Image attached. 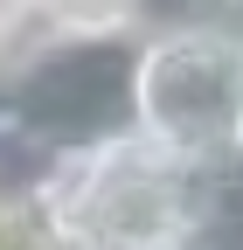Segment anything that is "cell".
<instances>
[{
  "mask_svg": "<svg viewBox=\"0 0 243 250\" xmlns=\"http://www.w3.org/2000/svg\"><path fill=\"white\" fill-rule=\"evenodd\" d=\"M132 132L208 181L243 174V35L167 14L132 35Z\"/></svg>",
  "mask_w": 243,
  "mask_h": 250,
  "instance_id": "6da1fadb",
  "label": "cell"
},
{
  "mask_svg": "<svg viewBox=\"0 0 243 250\" xmlns=\"http://www.w3.org/2000/svg\"><path fill=\"white\" fill-rule=\"evenodd\" d=\"M28 188L49 202L77 250H188L216 181L167 160L139 132H118L104 146L42 160Z\"/></svg>",
  "mask_w": 243,
  "mask_h": 250,
  "instance_id": "7a4b0ae2",
  "label": "cell"
},
{
  "mask_svg": "<svg viewBox=\"0 0 243 250\" xmlns=\"http://www.w3.org/2000/svg\"><path fill=\"white\" fill-rule=\"evenodd\" d=\"M0 132L28 160L132 132V35H35L0 70Z\"/></svg>",
  "mask_w": 243,
  "mask_h": 250,
  "instance_id": "3957f363",
  "label": "cell"
},
{
  "mask_svg": "<svg viewBox=\"0 0 243 250\" xmlns=\"http://www.w3.org/2000/svg\"><path fill=\"white\" fill-rule=\"evenodd\" d=\"M42 35V21H35V0H0V70Z\"/></svg>",
  "mask_w": 243,
  "mask_h": 250,
  "instance_id": "277c9868",
  "label": "cell"
},
{
  "mask_svg": "<svg viewBox=\"0 0 243 250\" xmlns=\"http://www.w3.org/2000/svg\"><path fill=\"white\" fill-rule=\"evenodd\" d=\"M167 14H208V21H223V28L243 35V0H167L160 21H167Z\"/></svg>",
  "mask_w": 243,
  "mask_h": 250,
  "instance_id": "5b68a950",
  "label": "cell"
}]
</instances>
